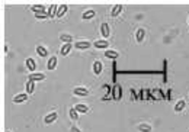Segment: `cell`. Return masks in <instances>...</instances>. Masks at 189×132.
Wrapping results in <instances>:
<instances>
[{
    "instance_id": "cell-1",
    "label": "cell",
    "mask_w": 189,
    "mask_h": 132,
    "mask_svg": "<svg viewBox=\"0 0 189 132\" xmlns=\"http://www.w3.org/2000/svg\"><path fill=\"white\" fill-rule=\"evenodd\" d=\"M28 100V93H22L13 97V103H22V102H26Z\"/></svg>"
},
{
    "instance_id": "cell-2",
    "label": "cell",
    "mask_w": 189,
    "mask_h": 132,
    "mask_svg": "<svg viewBox=\"0 0 189 132\" xmlns=\"http://www.w3.org/2000/svg\"><path fill=\"white\" fill-rule=\"evenodd\" d=\"M45 78V74H42V73H32L31 76H29V80L31 81H41V80H44Z\"/></svg>"
},
{
    "instance_id": "cell-3",
    "label": "cell",
    "mask_w": 189,
    "mask_h": 132,
    "mask_svg": "<svg viewBox=\"0 0 189 132\" xmlns=\"http://www.w3.org/2000/svg\"><path fill=\"white\" fill-rule=\"evenodd\" d=\"M73 92H74L76 96H87V94H89V90L84 89V87H76Z\"/></svg>"
},
{
    "instance_id": "cell-4",
    "label": "cell",
    "mask_w": 189,
    "mask_h": 132,
    "mask_svg": "<svg viewBox=\"0 0 189 132\" xmlns=\"http://www.w3.org/2000/svg\"><path fill=\"white\" fill-rule=\"evenodd\" d=\"M101 32H102V36L108 38L111 35V29H109V25L108 23H102L101 25Z\"/></svg>"
},
{
    "instance_id": "cell-5",
    "label": "cell",
    "mask_w": 189,
    "mask_h": 132,
    "mask_svg": "<svg viewBox=\"0 0 189 132\" xmlns=\"http://www.w3.org/2000/svg\"><path fill=\"white\" fill-rule=\"evenodd\" d=\"M93 45H95V48H108L109 42H108L106 39H101V41H96Z\"/></svg>"
},
{
    "instance_id": "cell-6",
    "label": "cell",
    "mask_w": 189,
    "mask_h": 132,
    "mask_svg": "<svg viewBox=\"0 0 189 132\" xmlns=\"http://www.w3.org/2000/svg\"><path fill=\"white\" fill-rule=\"evenodd\" d=\"M55 67H57V57H51V58L48 60V64H47V68L53 71Z\"/></svg>"
},
{
    "instance_id": "cell-7",
    "label": "cell",
    "mask_w": 189,
    "mask_h": 132,
    "mask_svg": "<svg viewBox=\"0 0 189 132\" xmlns=\"http://www.w3.org/2000/svg\"><path fill=\"white\" fill-rule=\"evenodd\" d=\"M76 48H79V50L90 48V42L89 41H79V42H76Z\"/></svg>"
},
{
    "instance_id": "cell-8",
    "label": "cell",
    "mask_w": 189,
    "mask_h": 132,
    "mask_svg": "<svg viewBox=\"0 0 189 132\" xmlns=\"http://www.w3.org/2000/svg\"><path fill=\"white\" fill-rule=\"evenodd\" d=\"M44 121H45V123H53V122H55V121H57V113L53 112V113H50V115H47V116L44 118Z\"/></svg>"
},
{
    "instance_id": "cell-9",
    "label": "cell",
    "mask_w": 189,
    "mask_h": 132,
    "mask_svg": "<svg viewBox=\"0 0 189 132\" xmlns=\"http://www.w3.org/2000/svg\"><path fill=\"white\" fill-rule=\"evenodd\" d=\"M72 48H73L72 44H64V45L61 47V50H60V54L61 55H67L70 51H72Z\"/></svg>"
},
{
    "instance_id": "cell-10",
    "label": "cell",
    "mask_w": 189,
    "mask_h": 132,
    "mask_svg": "<svg viewBox=\"0 0 189 132\" xmlns=\"http://www.w3.org/2000/svg\"><path fill=\"white\" fill-rule=\"evenodd\" d=\"M74 109H76L77 112H80V113H86V112H89V106H87V105H83V103L76 105Z\"/></svg>"
},
{
    "instance_id": "cell-11",
    "label": "cell",
    "mask_w": 189,
    "mask_h": 132,
    "mask_svg": "<svg viewBox=\"0 0 189 132\" xmlns=\"http://www.w3.org/2000/svg\"><path fill=\"white\" fill-rule=\"evenodd\" d=\"M105 57H106V58H112V60H116L118 57H119V54H118L116 51H111V50H106V51H105Z\"/></svg>"
},
{
    "instance_id": "cell-12",
    "label": "cell",
    "mask_w": 189,
    "mask_h": 132,
    "mask_svg": "<svg viewBox=\"0 0 189 132\" xmlns=\"http://www.w3.org/2000/svg\"><path fill=\"white\" fill-rule=\"evenodd\" d=\"M67 5H60L58 6V12H57V17H63L64 15H65V12H67Z\"/></svg>"
},
{
    "instance_id": "cell-13",
    "label": "cell",
    "mask_w": 189,
    "mask_h": 132,
    "mask_svg": "<svg viewBox=\"0 0 189 132\" xmlns=\"http://www.w3.org/2000/svg\"><path fill=\"white\" fill-rule=\"evenodd\" d=\"M122 12V6L121 5H115L113 7H112V12H111V15L115 17V16H118V15H119Z\"/></svg>"
},
{
    "instance_id": "cell-14",
    "label": "cell",
    "mask_w": 189,
    "mask_h": 132,
    "mask_svg": "<svg viewBox=\"0 0 189 132\" xmlns=\"http://www.w3.org/2000/svg\"><path fill=\"white\" fill-rule=\"evenodd\" d=\"M26 67L29 68V71H35V68H36V64H35L34 58H28V60H26Z\"/></svg>"
},
{
    "instance_id": "cell-15",
    "label": "cell",
    "mask_w": 189,
    "mask_h": 132,
    "mask_svg": "<svg viewBox=\"0 0 189 132\" xmlns=\"http://www.w3.org/2000/svg\"><path fill=\"white\" fill-rule=\"evenodd\" d=\"M34 89H35V81L28 80V83H26V93H28V94H32V93H34Z\"/></svg>"
},
{
    "instance_id": "cell-16",
    "label": "cell",
    "mask_w": 189,
    "mask_h": 132,
    "mask_svg": "<svg viewBox=\"0 0 189 132\" xmlns=\"http://www.w3.org/2000/svg\"><path fill=\"white\" fill-rule=\"evenodd\" d=\"M57 12H58V6H57V5H51L50 9H48V16H50V17L57 16Z\"/></svg>"
},
{
    "instance_id": "cell-17",
    "label": "cell",
    "mask_w": 189,
    "mask_h": 132,
    "mask_svg": "<svg viewBox=\"0 0 189 132\" xmlns=\"http://www.w3.org/2000/svg\"><path fill=\"white\" fill-rule=\"evenodd\" d=\"M93 71H95V74H101V73H102V64H101L99 61H95V64H93Z\"/></svg>"
},
{
    "instance_id": "cell-18",
    "label": "cell",
    "mask_w": 189,
    "mask_h": 132,
    "mask_svg": "<svg viewBox=\"0 0 189 132\" xmlns=\"http://www.w3.org/2000/svg\"><path fill=\"white\" fill-rule=\"evenodd\" d=\"M36 54H38V55H41V57H47V55H48V51H47L44 47L38 45V47H36Z\"/></svg>"
},
{
    "instance_id": "cell-19",
    "label": "cell",
    "mask_w": 189,
    "mask_h": 132,
    "mask_svg": "<svg viewBox=\"0 0 189 132\" xmlns=\"http://www.w3.org/2000/svg\"><path fill=\"white\" fill-rule=\"evenodd\" d=\"M60 39L63 41V42H65V44H70L73 41V36L72 35H68V34H63L61 36H60Z\"/></svg>"
},
{
    "instance_id": "cell-20",
    "label": "cell",
    "mask_w": 189,
    "mask_h": 132,
    "mask_svg": "<svg viewBox=\"0 0 189 132\" xmlns=\"http://www.w3.org/2000/svg\"><path fill=\"white\" fill-rule=\"evenodd\" d=\"M144 35H146V31H144L143 28L138 29V31H137V41H138V42H141V41L144 39Z\"/></svg>"
},
{
    "instance_id": "cell-21",
    "label": "cell",
    "mask_w": 189,
    "mask_h": 132,
    "mask_svg": "<svg viewBox=\"0 0 189 132\" xmlns=\"http://www.w3.org/2000/svg\"><path fill=\"white\" fill-rule=\"evenodd\" d=\"M183 107H185V100H179V102L176 103V106H175V111H176V112H180V111H183Z\"/></svg>"
},
{
    "instance_id": "cell-22",
    "label": "cell",
    "mask_w": 189,
    "mask_h": 132,
    "mask_svg": "<svg viewBox=\"0 0 189 132\" xmlns=\"http://www.w3.org/2000/svg\"><path fill=\"white\" fill-rule=\"evenodd\" d=\"M68 115H70V118H72V119H79V115H77V111H76V109L73 107V109H70V112H68Z\"/></svg>"
},
{
    "instance_id": "cell-23",
    "label": "cell",
    "mask_w": 189,
    "mask_h": 132,
    "mask_svg": "<svg viewBox=\"0 0 189 132\" xmlns=\"http://www.w3.org/2000/svg\"><path fill=\"white\" fill-rule=\"evenodd\" d=\"M44 6L42 5H34L32 7H31V10H34V12H38V13H41V12H44Z\"/></svg>"
},
{
    "instance_id": "cell-24",
    "label": "cell",
    "mask_w": 189,
    "mask_h": 132,
    "mask_svg": "<svg viewBox=\"0 0 189 132\" xmlns=\"http://www.w3.org/2000/svg\"><path fill=\"white\" fill-rule=\"evenodd\" d=\"M93 16H95V10H87V12H84V13L82 15L83 19H90V17H93Z\"/></svg>"
},
{
    "instance_id": "cell-25",
    "label": "cell",
    "mask_w": 189,
    "mask_h": 132,
    "mask_svg": "<svg viewBox=\"0 0 189 132\" xmlns=\"http://www.w3.org/2000/svg\"><path fill=\"white\" fill-rule=\"evenodd\" d=\"M140 131L141 132H151V128L148 125H140Z\"/></svg>"
},
{
    "instance_id": "cell-26",
    "label": "cell",
    "mask_w": 189,
    "mask_h": 132,
    "mask_svg": "<svg viewBox=\"0 0 189 132\" xmlns=\"http://www.w3.org/2000/svg\"><path fill=\"white\" fill-rule=\"evenodd\" d=\"M35 17L36 19H45V17H50L48 15H44V13H35Z\"/></svg>"
},
{
    "instance_id": "cell-27",
    "label": "cell",
    "mask_w": 189,
    "mask_h": 132,
    "mask_svg": "<svg viewBox=\"0 0 189 132\" xmlns=\"http://www.w3.org/2000/svg\"><path fill=\"white\" fill-rule=\"evenodd\" d=\"M115 92H116L115 99H119V97H121V94H119V86H116V87H115Z\"/></svg>"
},
{
    "instance_id": "cell-28",
    "label": "cell",
    "mask_w": 189,
    "mask_h": 132,
    "mask_svg": "<svg viewBox=\"0 0 189 132\" xmlns=\"http://www.w3.org/2000/svg\"><path fill=\"white\" fill-rule=\"evenodd\" d=\"M72 132H82V131H80L79 128H76V126H73V128H72Z\"/></svg>"
},
{
    "instance_id": "cell-29",
    "label": "cell",
    "mask_w": 189,
    "mask_h": 132,
    "mask_svg": "<svg viewBox=\"0 0 189 132\" xmlns=\"http://www.w3.org/2000/svg\"><path fill=\"white\" fill-rule=\"evenodd\" d=\"M6 132H9V131H6Z\"/></svg>"
},
{
    "instance_id": "cell-30",
    "label": "cell",
    "mask_w": 189,
    "mask_h": 132,
    "mask_svg": "<svg viewBox=\"0 0 189 132\" xmlns=\"http://www.w3.org/2000/svg\"><path fill=\"white\" fill-rule=\"evenodd\" d=\"M188 22H189V19H188Z\"/></svg>"
}]
</instances>
